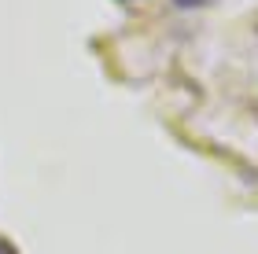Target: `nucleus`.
<instances>
[{
	"instance_id": "2",
	"label": "nucleus",
	"mask_w": 258,
	"mask_h": 254,
	"mask_svg": "<svg viewBox=\"0 0 258 254\" xmlns=\"http://www.w3.org/2000/svg\"><path fill=\"white\" fill-rule=\"evenodd\" d=\"M0 254H19V250L11 247V239H4V236H0Z\"/></svg>"
},
{
	"instance_id": "1",
	"label": "nucleus",
	"mask_w": 258,
	"mask_h": 254,
	"mask_svg": "<svg viewBox=\"0 0 258 254\" xmlns=\"http://www.w3.org/2000/svg\"><path fill=\"white\" fill-rule=\"evenodd\" d=\"M177 8H203V4H210V0H173Z\"/></svg>"
}]
</instances>
